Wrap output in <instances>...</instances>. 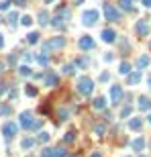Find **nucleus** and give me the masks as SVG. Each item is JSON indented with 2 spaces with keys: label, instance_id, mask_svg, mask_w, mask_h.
Returning <instances> with one entry per match:
<instances>
[{
  "label": "nucleus",
  "instance_id": "dca6fc26",
  "mask_svg": "<svg viewBox=\"0 0 151 157\" xmlns=\"http://www.w3.org/2000/svg\"><path fill=\"white\" fill-rule=\"evenodd\" d=\"M104 106H106V100H104V98H102V96L94 100V108H104Z\"/></svg>",
  "mask_w": 151,
  "mask_h": 157
},
{
  "label": "nucleus",
  "instance_id": "f8f14e48",
  "mask_svg": "<svg viewBox=\"0 0 151 157\" xmlns=\"http://www.w3.org/2000/svg\"><path fill=\"white\" fill-rule=\"evenodd\" d=\"M61 153H63L61 149H45L43 151V157H59Z\"/></svg>",
  "mask_w": 151,
  "mask_h": 157
},
{
  "label": "nucleus",
  "instance_id": "1a4fd4ad",
  "mask_svg": "<svg viewBox=\"0 0 151 157\" xmlns=\"http://www.w3.org/2000/svg\"><path fill=\"white\" fill-rule=\"evenodd\" d=\"M80 47H82V49H92V47H94V41L88 37V35H84V37L80 39Z\"/></svg>",
  "mask_w": 151,
  "mask_h": 157
},
{
  "label": "nucleus",
  "instance_id": "6ab92c4d",
  "mask_svg": "<svg viewBox=\"0 0 151 157\" xmlns=\"http://www.w3.org/2000/svg\"><path fill=\"white\" fill-rule=\"evenodd\" d=\"M19 74H21V76H31V67L21 65V67H19Z\"/></svg>",
  "mask_w": 151,
  "mask_h": 157
},
{
  "label": "nucleus",
  "instance_id": "72a5a7b5",
  "mask_svg": "<svg viewBox=\"0 0 151 157\" xmlns=\"http://www.w3.org/2000/svg\"><path fill=\"white\" fill-rule=\"evenodd\" d=\"M143 4H145V6H151V0H143Z\"/></svg>",
  "mask_w": 151,
  "mask_h": 157
},
{
  "label": "nucleus",
  "instance_id": "0eeeda50",
  "mask_svg": "<svg viewBox=\"0 0 151 157\" xmlns=\"http://www.w3.org/2000/svg\"><path fill=\"white\" fill-rule=\"evenodd\" d=\"M21 124H23L25 129H33V124H35V121H33L31 112H23V114H21Z\"/></svg>",
  "mask_w": 151,
  "mask_h": 157
},
{
  "label": "nucleus",
  "instance_id": "ddd939ff",
  "mask_svg": "<svg viewBox=\"0 0 151 157\" xmlns=\"http://www.w3.org/2000/svg\"><path fill=\"white\" fill-rule=\"evenodd\" d=\"M139 108L141 110H147V108H151V102L143 96V98H139Z\"/></svg>",
  "mask_w": 151,
  "mask_h": 157
},
{
  "label": "nucleus",
  "instance_id": "a211bd4d",
  "mask_svg": "<svg viewBox=\"0 0 151 157\" xmlns=\"http://www.w3.org/2000/svg\"><path fill=\"white\" fill-rule=\"evenodd\" d=\"M121 6H123L125 10H131V8H133V0H121Z\"/></svg>",
  "mask_w": 151,
  "mask_h": 157
},
{
  "label": "nucleus",
  "instance_id": "7ed1b4c3",
  "mask_svg": "<svg viewBox=\"0 0 151 157\" xmlns=\"http://www.w3.org/2000/svg\"><path fill=\"white\" fill-rule=\"evenodd\" d=\"M16 131H19V126H16L14 123H4V126H2V135H4V137H8V139L14 137Z\"/></svg>",
  "mask_w": 151,
  "mask_h": 157
},
{
  "label": "nucleus",
  "instance_id": "f257e3e1",
  "mask_svg": "<svg viewBox=\"0 0 151 157\" xmlns=\"http://www.w3.org/2000/svg\"><path fill=\"white\" fill-rule=\"evenodd\" d=\"M98 10H94V8H88V10L82 12V22L86 25V27H92V25H96V21H98Z\"/></svg>",
  "mask_w": 151,
  "mask_h": 157
},
{
  "label": "nucleus",
  "instance_id": "c756f323",
  "mask_svg": "<svg viewBox=\"0 0 151 157\" xmlns=\"http://www.w3.org/2000/svg\"><path fill=\"white\" fill-rule=\"evenodd\" d=\"M129 112H131V106H127V108H123V112H121V116L125 118V116H129Z\"/></svg>",
  "mask_w": 151,
  "mask_h": 157
},
{
  "label": "nucleus",
  "instance_id": "f03ea898",
  "mask_svg": "<svg viewBox=\"0 0 151 157\" xmlns=\"http://www.w3.org/2000/svg\"><path fill=\"white\" fill-rule=\"evenodd\" d=\"M78 90H80L84 96H88V94H92L94 90V84L90 78H80V82H78Z\"/></svg>",
  "mask_w": 151,
  "mask_h": 157
},
{
  "label": "nucleus",
  "instance_id": "aec40b11",
  "mask_svg": "<svg viewBox=\"0 0 151 157\" xmlns=\"http://www.w3.org/2000/svg\"><path fill=\"white\" fill-rule=\"evenodd\" d=\"M27 41H29V43H37V41H39V33H29Z\"/></svg>",
  "mask_w": 151,
  "mask_h": 157
},
{
  "label": "nucleus",
  "instance_id": "4468645a",
  "mask_svg": "<svg viewBox=\"0 0 151 157\" xmlns=\"http://www.w3.org/2000/svg\"><path fill=\"white\" fill-rule=\"evenodd\" d=\"M45 82H47V86H55V84H57V76H55V74H47Z\"/></svg>",
  "mask_w": 151,
  "mask_h": 157
},
{
  "label": "nucleus",
  "instance_id": "cd10ccee",
  "mask_svg": "<svg viewBox=\"0 0 151 157\" xmlns=\"http://www.w3.org/2000/svg\"><path fill=\"white\" fill-rule=\"evenodd\" d=\"M39 141H43V143L49 141V133H41V135H39Z\"/></svg>",
  "mask_w": 151,
  "mask_h": 157
},
{
  "label": "nucleus",
  "instance_id": "473e14b6",
  "mask_svg": "<svg viewBox=\"0 0 151 157\" xmlns=\"http://www.w3.org/2000/svg\"><path fill=\"white\" fill-rule=\"evenodd\" d=\"M2 47H4V37L0 35V49H2Z\"/></svg>",
  "mask_w": 151,
  "mask_h": 157
},
{
  "label": "nucleus",
  "instance_id": "c85d7f7f",
  "mask_svg": "<svg viewBox=\"0 0 151 157\" xmlns=\"http://www.w3.org/2000/svg\"><path fill=\"white\" fill-rule=\"evenodd\" d=\"M63 74H74V65H65L63 67Z\"/></svg>",
  "mask_w": 151,
  "mask_h": 157
},
{
  "label": "nucleus",
  "instance_id": "e433bc0d",
  "mask_svg": "<svg viewBox=\"0 0 151 157\" xmlns=\"http://www.w3.org/2000/svg\"><path fill=\"white\" fill-rule=\"evenodd\" d=\"M2 67H4V65H2V63H0V71H2Z\"/></svg>",
  "mask_w": 151,
  "mask_h": 157
},
{
  "label": "nucleus",
  "instance_id": "7c9ffc66",
  "mask_svg": "<svg viewBox=\"0 0 151 157\" xmlns=\"http://www.w3.org/2000/svg\"><path fill=\"white\" fill-rule=\"evenodd\" d=\"M94 131H96V133H100V135H102V133H104V126H102V124H96V129H94Z\"/></svg>",
  "mask_w": 151,
  "mask_h": 157
},
{
  "label": "nucleus",
  "instance_id": "4c0bfd02",
  "mask_svg": "<svg viewBox=\"0 0 151 157\" xmlns=\"http://www.w3.org/2000/svg\"><path fill=\"white\" fill-rule=\"evenodd\" d=\"M45 2H53V0H45Z\"/></svg>",
  "mask_w": 151,
  "mask_h": 157
},
{
  "label": "nucleus",
  "instance_id": "2f4dec72",
  "mask_svg": "<svg viewBox=\"0 0 151 157\" xmlns=\"http://www.w3.org/2000/svg\"><path fill=\"white\" fill-rule=\"evenodd\" d=\"M6 8H8V2H6V0H4V2H0V10H6Z\"/></svg>",
  "mask_w": 151,
  "mask_h": 157
},
{
  "label": "nucleus",
  "instance_id": "a878e982",
  "mask_svg": "<svg viewBox=\"0 0 151 157\" xmlns=\"http://www.w3.org/2000/svg\"><path fill=\"white\" fill-rule=\"evenodd\" d=\"M27 96H37V90L33 86H27Z\"/></svg>",
  "mask_w": 151,
  "mask_h": 157
},
{
  "label": "nucleus",
  "instance_id": "9b49d317",
  "mask_svg": "<svg viewBox=\"0 0 151 157\" xmlns=\"http://www.w3.org/2000/svg\"><path fill=\"white\" fill-rule=\"evenodd\" d=\"M131 147H133L135 151H143V147H145V139H143V137H137V139L131 143Z\"/></svg>",
  "mask_w": 151,
  "mask_h": 157
},
{
  "label": "nucleus",
  "instance_id": "5701e85b",
  "mask_svg": "<svg viewBox=\"0 0 151 157\" xmlns=\"http://www.w3.org/2000/svg\"><path fill=\"white\" fill-rule=\"evenodd\" d=\"M21 22H23L25 27H31V22H33V19H31V16H29V14H25L23 19H21Z\"/></svg>",
  "mask_w": 151,
  "mask_h": 157
},
{
  "label": "nucleus",
  "instance_id": "20e7f679",
  "mask_svg": "<svg viewBox=\"0 0 151 157\" xmlns=\"http://www.w3.org/2000/svg\"><path fill=\"white\" fill-rule=\"evenodd\" d=\"M104 14L108 21H118V10H116L112 4H104Z\"/></svg>",
  "mask_w": 151,
  "mask_h": 157
},
{
  "label": "nucleus",
  "instance_id": "58836bf2",
  "mask_svg": "<svg viewBox=\"0 0 151 157\" xmlns=\"http://www.w3.org/2000/svg\"><path fill=\"white\" fill-rule=\"evenodd\" d=\"M149 123H151V114H149Z\"/></svg>",
  "mask_w": 151,
  "mask_h": 157
},
{
  "label": "nucleus",
  "instance_id": "423d86ee",
  "mask_svg": "<svg viewBox=\"0 0 151 157\" xmlns=\"http://www.w3.org/2000/svg\"><path fill=\"white\" fill-rule=\"evenodd\" d=\"M63 45H65V39H63V37H55V39L47 41L45 49H59V47H63Z\"/></svg>",
  "mask_w": 151,
  "mask_h": 157
},
{
  "label": "nucleus",
  "instance_id": "39448f33",
  "mask_svg": "<svg viewBox=\"0 0 151 157\" xmlns=\"http://www.w3.org/2000/svg\"><path fill=\"white\" fill-rule=\"evenodd\" d=\"M135 31L141 35V37H145V35H149L151 31V27H149V22H145V21H139L137 25H135Z\"/></svg>",
  "mask_w": 151,
  "mask_h": 157
},
{
  "label": "nucleus",
  "instance_id": "412c9836",
  "mask_svg": "<svg viewBox=\"0 0 151 157\" xmlns=\"http://www.w3.org/2000/svg\"><path fill=\"white\" fill-rule=\"evenodd\" d=\"M118 67H121V69H118L121 74H129V69H131V65H129L127 61H123V63H121V65H118Z\"/></svg>",
  "mask_w": 151,
  "mask_h": 157
},
{
  "label": "nucleus",
  "instance_id": "9d476101",
  "mask_svg": "<svg viewBox=\"0 0 151 157\" xmlns=\"http://www.w3.org/2000/svg\"><path fill=\"white\" fill-rule=\"evenodd\" d=\"M115 37H116V33H115V31H110V29L102 31V41H104V43H112Z\"/></svg>",
  "mask_w": 151,
  "mask_h": 157
},
{
  "label": "nucleus",
  "instance_id": "b1692460",
  "mask_svg": "<svg viewBox=\"0 0 151 157\" xmlns=\"http://www.w3.org/2000/svg\"><path fill=\"white\" fill-rule=\"evenodd\" d=\"M47 21H49V16H47V12L43 10L41 14H39V22H41V25H47Z\"/></svg>",
  "mask_w": 151,
  "mask_h": 157
},
{
  "label": "nucleus",
  "instance_id": "6e6552de",
  "mask_svg": "<svg viewBox=\"0 0 151 157\" xmlns=\"http://www.w3.org/2000/svg\"><path fill=\"white\" fill-rule=\"evenodd\" d=\"M110 98H112V102L116 104V102L123 98V88H121V86H112V88H110Z\"/></svg>",
  "mask_w": 151,
  "mask_h": 157
},
{
  "label": "nucleus",
  "instance_id": "c9c22d12",
  "mask_svg": "<svg viewBox=\"0 0 151 157\" xmlns=\"http://www.w3.org/2000/svg\"><path fill=\"white\" fill-rule=\"evenodd\" d=\"M92 157H100V153H92Z\"/></svg>",
  "mask_w": 151,
  "mask_h": 157
},
{
  "label": "nucleus",
  "instance_id": "bb28decb",
  "mask_svg": "<svg viewBox=\"0 0 151 157\" xmlns=\"http://www.w3.org/2000/svg\"><path fill=\"white\" fill-rule=\"evenodd\" d=\"M16 19H19V14H16V12H10V14H8V22H12V25L16 22Z\"/></svg>",
  "mask_w": 151,
  "mask_h": 157
},
{
  "label": "nucleus",
  "instance_id": "2eb2a0df",
  "mask_svg": "<svg viewBox=\"0 0 151 157\" xmlns=\"http://www.w3.org/2000/svg\"><path fill=\"white\" fill-rule=\"evenodd\" d=\"M137 65H139V67L149 65V55H141V57H139V61H137Z\"/></svg>",
  "mask_w": 151,
  "mask_h": 157
},
{
  "label": "nucleus",
  "instance_id": "393cba45",
  "mask_svg": "<svg viewBox=\"0 0 151 157\" xmlns=\"http://www.w3.org/2000/svg\"><path fill=\"white\" fill-rule=\"evenodd\" d=\"M129 84L133 86V84H139V74H133V76H129Z\"/></svg>",
  "mask_w": 151,
  "mask_h": 157
},
{
  "label": "nucleus",
  "instance_id": "f704fd0d",
  "mask_svg": "<svg viewBox=\"0 0 151 157\" xmlns=\"http://www.w3.org/2000/svg\"><path fill=\"white\" fill-rule=\"evenodd\" d=\"M147 84H149V88H151V76H149V78H147Z\"/></svg>",
  "mask_w": 151,
  "mask_h": 157
},
{
  "label": "nucleus",
  "instance_id": "f3484780",
  "mask_svg": "<svg viewBox=\"0 0 151 157\" xmlns=\"http://www.w3.org/2000/svg\"><path fill=\"white\" fill-rule=\"evenodd\" d=\"M129 126L135 129V131H139V129H141V121H139V118H133V121L129 123Z\"/></svg>",
  "mask_w": 151,
  "mask_h": 157
},
{
  "label": "nucleus",
  "instance_id": "4be33fe9",
  "mask_svg": "<svg viewBox=\"0 0 151 157\" xmlns=\"http://www.w3.org/2000/svg\"><path fill=\"white\" fill-rule=\"evenodd\" d=\"M35 145V139H25L23 141V149H29V147Z\"/></svg>",
  "mask_w": 151,
  "mask_h": 157
}]
</instances>
